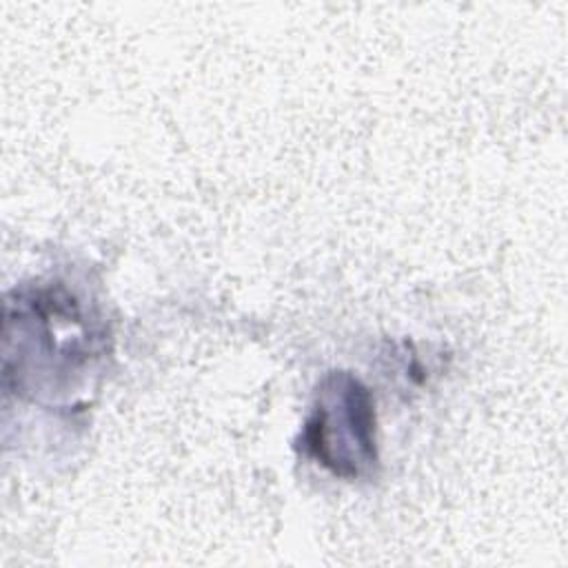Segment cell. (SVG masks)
<instances>
[{
	"instance_id": "1",
	"label": "cell",
	"mask_w": 568,
	"mask_h": 568,
	"mask_svg": "<svg viewBox=\"0 0 568 568\" xmlns=\"http://www.w3.org/2000/svg\"><path fill=\"white\" fill-rule=\"evenodd\" d=\"M80 302L62 286L13 291L4 300V386L16 393L62 390L69 373L93 357L95 326L84 322Z\"/></svg>"
},
{
	"instance_id": "2",
	"label": "cell",
	"mask_w": 568,
	"mask_h": 568,
	"mask_svg": "<svg viewBox=\"0 0 568 568\" xmlns=\"http://www.w3.org/2000/svg\"><path fill=\"white\" fill-rule=\"evenodd\" d=\"M302 446L335 477H371L379 462L371 390L346 371L328 373L304 422Z\"/></svg>"
}]
</instances>
